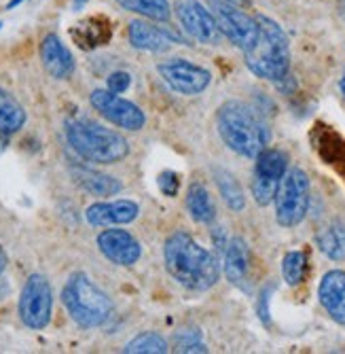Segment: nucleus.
<instances>
[{
    "label": "nucleus",
    "instance_id": "1",
    "mask_svg": "<svg viewBox=\"0 0 345 354\" xmlns=\"http://www.w3.org/2000/svg\"><path fill=\"white\" fill-rule=\"evenodd\" d=\"M164 259L170 276L189 291H208L218 282L221 270L216 257L184 232H176L166 240Z\"/></svg>",
    "mask_w": 345,
    "mask_h": 354
},
{
    "label": "nucleus",
    "instance_id": "2",
    "mask_svg": "<svg viewBox=\"0 0 345 354\" xmlns=\"http://www.w3.org/2000/svg\"><path fill=\"white\" fill-rule=\"evenodd\" d=\"M218 134L225 145L241 157L255 159L269 145V127L263 117L244 102L231 100L218 109Z\"/></svg>",
    "mask_w": 345,
    "mask_h": 354
},
{
    "label": "nucleus",
    "instance_id": "3",
    "mask_svg": "<svg viewBox=\"0 0 345 354\" xmlns=\"http://www.w3.org/2000/svg\"><path fill=\"white\" fill-rule=\"evenodd\" d=\"M257 41L248 51H244L246 66L261 79L282 81L288 75L290 66V45L286 32L265 15H257Z\"/></svg>",
    "mask_w": 345,
    "mask_h": 354
},
{
    "label": "nucleus",
    "instance_id": "4",
    "mask_svg": "<svg viewBox=\"0 0 345 354\" xmlns=\"http://www.w3.org/2000/svg\"><path fill=\"white\" fill-rule=\"evenodd\" d=\"M66 136L70 147L93 164H119L130 153V142L119 132L87 119L70 121L66 125Z\"/></svg>",
    "mask_w": 345,
    "mask_h": 354
},
{
    "label": "nucleus",
    "instance_id": "5",
    "mask_svg": "<svg viewBox=\"0 0 345 354\" xmlns=\"http://www.w3.org/2000/svg\"><path fill=\"white\" fill-rule=\"evenodd\" d=\"M70 318L85 329L104 325L112 314V301L108 295L93 284L85 274H75L68 278L64 291H61Z\"/></svg>",
    "mask_w": 345,
    "mask_h": 354
},
{
    "label": "nucleus",
    "instance_id": "6",
    "mask_svg": "<svg viewBox=\"0 0 345 354\" xmlns=\"http://www.w3.org/2000/svg\"><path fill=\"white\" fill-rule=\"evenodd\" d=\"M275 218L282 227H297L309 210V176L295 168L286 170L275 191Z\"/></svg>",
    "mask_w": 345,
    "mask_h": 354
},
{
    "label": "nucleus",
    "instance_id": "7",
    "mask_svg": "<svg viewBox=\"0 0 345 354\" xmlns=\"http://www.w3.org/2000/svg\"><path fill=\"white\" fill-rule=\"evenodd\" d=\"M212 15L216 19V26L235 47L241 51H248L255 45L259 35L257 17H250L241 7L231 5L227 0H212Z\"/></svg>",
    "mask_w": 345,
    "mask_h": 354
},
{
    "label": "nucleus",
    "instance_id": "8",
    "mask_svg": "<svg viewBox=\"0 0 345 354\" xmlns=\"http://www.w3.org/2000/svg\"><path fill=\"white\" fill-rule=\"evenodd\" d=\"M51 308L53 295L49 280L41 274H32L26 280L19 297L21 323L30 329H45L51 320Z\"/></svg>",
    "mask_w": 345,
    "mask_h": 354
},
{
    "label": "nucleus",
    "instance_id": "9",
    "mask_svg": "<svg viewBox=\"0 0 345 354\" xmlns=\"http://www.w3.org/2000/svg\"><path fill=\"white\" fill-rule=\"evenodd\" d=\"M288 170V157L277 149H263L257 155V166L253 174V196L259 206L273 202L277 185Z\"/></svg>",
    "mask_w": 345,
    "mask_h": 354
},
{
    "label": "nucleus",
    "instance_id": "10",
    "mask_svg": "<svg viewBox=\"0 0 345 354\" xmlns=\"http://www.w3.org/2000/svg\"><path fill=\"white\" fill-rule=\"evenodd\" d=\"M159 75L164 77V81L178 93L184 95H195L201 93L210 81L212 75L210 71L197 66V64L189 62V59H182V57H174V59H166L157 66Z\"/></svg>",
    "mask_w": 345,
    "mask_h": 354
},
{
    "label": "nucleus",
    "instance_id": "11",
    "mask_svg": "<svg viewBox=\"0 0 345 354\" xmlns=\"http://www.w3.org/2000/svg\"><path fill=\"white\" fill-rule=\"evenodd\" d=\"M89 100H91V106L96 109L104 119L123 127V130L138 132L146 121L144 113L134 102L123 100L119 93H112L108 89H96L91 93Z\"/></svg>",
    "mask_w": 345,
    "mask_h": 354
},
{
    "label": "nucleus",
    "instance_id": "12",
    "mask_svg": "<svg viewBox=\"0 0 345 354\" xmlns=\"http://www.w3.org/2000/svg\"><path fill=\"white\" fill-rule=\"evenodd\" d=\"M176 17L186 35L197 43L218 45V41H221V30L216 26L212 11H208L199 0H178Z\"/></svg>",
    "mask_w": 345,
    "mask_h": 354
},
{
    "label": "nucleus",
    "instance_id": "13",
    "mask_svg": "<svg viewBox=\"0 0 345 354\" xmlns=\"http://www.w3.org/2000/svg\"><path fill=\"white\" fill-rule=\"evenodd\" d=\"M98 246L108 261L117 266H134L140 254V242L123 230H106L98 236Z\"/></svg>",
    "mask_w": 345,
    "mask_h": 354
},
{
    "label": "nucleus",
    "instance_id": "14",
    "mask_svg": "<svg viewBox=\"0 0 345 354\" xmlns=\"http://www.w3.org/2000/svg\"><path fill=\"white\" fill-rule=\"evenodd\" d=\"M140 208L132 200H115L104 204H91L85 212V218L93 227H115V225L132 223L138 216Z\"/></svg>",
    "mask_w": 345,
    "mask_h": 354
},
{
    "label": "nucleus",
    "instance_id": "15",
    "mask_svg": "<svg viewBox=\"0 0 345 354\" xmlns=\"http://www.w3.org/2000/svg\"><path fill=\"white\" fill-rule=\"evenodd\" d=\"M130 43L140 49V51H152V53H159L170 49L174 43H178V35H174L172 30H166L161 26H152L148 21L142 19H134L130 24Z\"/></svg>",
    "mask_w": 345,
    "mask_h": 354
},
{
    "label": "nucleus",
    "instance_id": "16",
    "mask_svg": "<svg viewBox=\"0 0 345 354\" xmlns=\"http://www.w3.org/2000/svg\"><path fill=\"white\" fill-rule=\"evenodd\" d=\"M318 297L326 314L345 327V272L333 270L324 274L318 286Z\"/></svg>",
    "mask_w": 345,
    "mask_h": 354
},
{
    "label": "nucleus",
    "instance_id": "17",
    "mask_svg": "<svg viewBox=\"0 0 345 354\" xmlns=\"http://www.w3.org/2000/svg\"><path fill=\"white\" fill-rule=\"evenodd\" d=\"M41 59L45 71L55 79H68L75 73V57L57 35H47L43 39Z\"/></svg>",
    "mask_w": 345,
    "mask_h": 354
},
{
    "label": "nucleus",
    "instance_id": "18",
    "mask_svg": "<svg viewBox=\"0 0 345 354\" xmlns=\"http://www.w3.org/2000/svg\"><path fill=\"white\" fill-rule=\"evenodd\" d=\"M250 270V248L241 238H233L225 250V276L231 284H241Z\"/></svg>",
    "mask_w": 345,
    "mask_h": 354
},
{
    "label": "nucleus",
    "instance_id": "19",
    "mask_svg": "<svg viewBox=\"0 0 345 354\" xmlns=\"http://www.w3.org/2000/svg\"><path fill=\"white\" fill-rule=\"evenodd\" d=\"M75 176H77V183L83 189H87L89 193H93V196H115V193L121 191V183L102 172L79 168V170H75Z\"/></svg>",
    "mask_w": 345,
    "mask_h": 354
},
{
    "label": "nucleus",
    "instance_id": "20",
    "mask_svg": "<svg viewBox=\"0 0 345 354\" xmlns=\"http://www.w3.org/2000/svg\"><path fill=\"white\" fill-rule=\"evenodd\" d=\"M26 123V111L13 95L5 89H0V132L13 134L21 130Z\"/></svg>",
    "mask_w": 345,
    "mask_h": 354
},
{
    "label": "nucleus",
    "instance_id": "21",
    "mask_svg": "<svg viewBox=\"0 0 345 354\" xmlns=\"http://www.w3.org/2000/svg\"><path fill=\"white\" fill-rule=\"evenodd\" d=\"M186 208H189L193 221L197 223H212L216 216V208L210 200V193L204 185L193 183L186 193Z\"/></svg>",
    "mask_w": 345,
    "mask_h": 354
},
{
    "label": "nucleus",
    "instance_id": "22",
    "mask_svg": "<svg viewBox=\"0 0 345 354\" xmlns=\"http://www.w3.org/2000/svg\"><path fill=\"white\" fill-rule=\"evenodd\" d=\"M318 248L333 261H343L345 259V225L335 223L322 230L316 238Z\"/></svg>",
    "mask_w": 345,
    "mask_h": 354
},
{
    "label": "nucleus",
    "instance_id": "23",
    "mask_svg": "<svg viewBox=\"0 0 345 354\" xmlns=\"http://www.w3.org/2000/svg\"><path fill=\"white\" fill-rule=\"evenodd\" d=\"M214 178H216L218 191H221V196H223L225 204H227L231 210H235V212L244 210L246 198H244V191H241L237 178H235L231 172H227V170H214Z\"/></svg>",
    "mask_w": 345,
    "mask_h": 354
},
{
    "label": "nucleus",
    "instance_id": "24",
    "mask_svg": "<svg viewBox=\"0 0 345 354\" xmlns=\"http://www.w3.org/2000/svg\"><path fill=\"white\" fill-rule=\"evenodd\" d=\"M117 3L125 11L140 13V15L155 19V21H168L172 15L168 0H117Z\"/></svg>",
    "mask_w": 345,
    "mask_h": 354
},
{
    "label": "nucleus",
    "instance_id": "25",
    "mask_svg": "<svg viewBox=\"0 0 345 354\" xmlns=\"http://www.w3.org/2000/svg\"><path fill=\"white\" fill-rule=\"evenodd\" d=\"M305 268H307V257H305L303 250H290V252H286L284 261H282V276H284L286 284L297 286L299 282H303Z\"/></svg>",
    "mask_w": 345,
    "mask_h": 354
},
{
    "label": "nucleus",
    "instance_id": "26",
    "mask_svg": "<svg viewBox=\"0 0 345 354\" xmlns=\"http://www.w3.org/2000/svg\"><path fill=\"white\" fill-rule=\"evenodd\" d=\"M123 352H136V354L157 352V354H164V352H168V342L159 333H140L138 337H134L128 346L123 348Z\"/></svg>",
    "mask_w": 345,
    "mask_h": 354
},
{
    "label": "nucleus",
    "instance_id": "27",
    "mask_svg": "<svg viewBox=\"0 0 345 354\" xmlns=\"http://www.w3.org/2000/svg\"><path fill=\"white\" fill-rule=\"evenodd\" d=\"M106 85H108V91H112V93H123L125 89H130V85H132V75H130V73H123V71L112 73V75L108 77Z\"/></svg>",
    "mask_w": 345,
    "mask_h": 354
},
{
    "label": "nucleus",
    "instance_id": "28",
    "mask_svg": "<svg viewBox=\"0 0 345 354\" xmlns=\"http://www.w3.org/2000/svg\"><path fill=\"white\" fill-rule=\"evenodd\" d=\"M159 189L166 193V196H170V198H174L176 193H178V189H180V178H178V174L176 172H161L159 174Z\"/></svg>",
    "mask_w": 345,
    "mask_h": 354
},
{
    "label": "nucleus",
    "instance_id": "29",
    "mask_svg": "<svg viewBox=\"0 0 345 354\" xmlns=\"http://www.w3.org/2000/svg\"><path fill=\"white\" fill-rule=\"evenodd\" d=\"M5 268H7V254H5L3 248H0V274L5 272Z\"/></svg>",
    "mask_w": 345,
    "mask_h": 354
},
{
    "label": "nucleus",
    "instance_id": "30",
    "mask_svg": "<svg viewBox=\"0 0 345 354\" xmlns=\"http://www.w3.org/2000/svg\"><path fill=\"white\" fill-rule=\"evenodd\" d=\"M23 3V0H11V3H9V9H15L17 5H21Z\"/></svg>",
    "mask_w": 345,
    "mask_h": 354
},
{
    "label": "nucleus",
    "instance_id": "31",
    "mask_svg": "<svg viewBox=\"0 0 345 354\" xmlns=\"http://www.w3.org/2000/svg\"><path fill=\"white\" fill-rule=\"evenodd\" d=\"M5 151V138H3V132H0V153Z\"/></svg>",
    "mask_w": 345,
    "mask_h": 354
},
{
    "label": "nucleus",
    "instance_id": "32",
    "mask_svg": "<svg viewBox=\"0 0 345 354\" xmlns=\"http://www.w3.org/2000/svg\"><path fill=\"white\" fill-rule=\"evenodd\" d=\"M339 87H341V93L345 95V75H343V79H341V83H339Z\"/></svg>",
    "mask_w": 345,
    "mask_h": 354
},
{
    "label": "nucleus",
    "instance_id": "33",
    "mask_svg": "<svg viewBox=\"0 0 345 354\" xmlns=\"http://www.w3.org/2000/svg\"><path fill=\"white\" fill-rule=\"evenodd\" d=\"M87 3V0H75V7H83Z\"/></svg>",
    "mask_w": 345,
    "mask_h": 354
},
{
    "label": "nucleus",
    "instance_id": "34",
    "mask_svg": "<svg viewBox=\"0 0 345 354\" xmlns=\"http://www.w3.org/2000/svg\"><path fill=\"white\" fill-rule=\"evenodd\" d=\"M0 28H3V24H0Z\"/></svg>",
    "mask_w": 345,
    "mask_h": 354
}]
</instances>
